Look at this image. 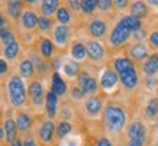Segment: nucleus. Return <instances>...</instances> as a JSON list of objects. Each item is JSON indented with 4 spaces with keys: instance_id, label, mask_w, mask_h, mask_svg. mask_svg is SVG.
Instances as JSON below:
<instances>
[{
    "instance_id": "f257e3e1",
    "label": "nucleus",
    "mask_w": 158,
    "mask_h": 146,
    "mask_svg": "<svg viewBox=\"0 0 158 146\" xmlns=\"http://www.w3.org/2000/svg\"><path fill=\"white\" fill-rule=\"evenodd\" d=\"M105 120L110 130L120 132L125 126L126 116H125L123 110L120 107H118V106H107L105 110Z\"/></svg>"
},
{
    "instance_id": "f03ea898",
    "label": "nucleus",
    "mask_w": 158,
    "mask_h": 146,
    "mask_svg": "<svg viewBox=\"0 0 158 146\" xmlns=\"http://www.w3.org/2000/svg\"><path fill=\"white\" fill-rule=\"evenodd\" d=\"M9 97L10 103L13 104L15 107H19L25 103L26 100V90H25L23 81L20 77H13L9 81Z\"/></svg>"
},
{
    "instance_id": "7ed1b4c3",
    "label": "nucleus",
    "mask_w": 158,
    "mask_h": 146,
    "mask_svg": "<svg viewBox=\"0 0 158 146\" xmlns=\"http://www.w3.org/2000/svg\"><path fill=\"white\" fill-rule=\"evenodd\" d=\"M129 35H131V30L122 22H119L115 26V29L112 30V33H110V42L113 45H122V43H125L128 41Z\"/></svg>"
},
{
    "instance_id": "20e7f679",
    "label": "nucleus",
    "mask_w": 158,
    "mask_h": 146,
    "mask_svg": "<svg viewBox=\"0 0 158 146\" xmlns=\"http://www.w3.org/2000/svg\"><path fill=\"white\" fill-rule=\"evenodd\" d=\"M145 127L141 122H135L132 123L128 129V135H129L131 142H138V143H142L144 145L145 142Z\"/></svg>"
},
{
    "instance_id": "39448f33",
    "label": "nucleus",
    "mask_w": 158,
    "mask_h": 146,
    "mask_svg": "<svg viewBox=\"0 0 158 146\" xmlns=\"http://www.w3.org/2000/svg\"><path fill=\"white\" fill-rule=\"evenodd\" d=\"M78 85H80V88L83 90V93L86 94V93H94L96 91V81L93 80L89 74H86V72H83V74H80V77H78Z\"/></svg>"
},
{
    "instance_id": "423d86ee",
    "label": "nucleus",
    "mask_w": 158,
    "mask_h": 146,
    "mask_svg": "<svg viewBox=\"0 0 158 146\" xmlns=\"http://www.w3.org/2000/svg\"><path fill=\"white\" fill-rule=\"evenodd\" d=\"M120 80H122V83H123L126 88H134L136 83H138V74H136L135 68H131V70L122 72L120 74Z\"/></svg>"
},
{
    "instance_id": "0eeeda50",
    "label": "nucleus",
    "mask_w": 158,
    "mask_h": 146,
    "mask_svg": "<svg viewBox=\"0 0 158 146\" xmlns=\"http://www.w3.org/2000/svg\"><path fill=\"white\" fill-rule=\"evenodd\" d=\"M29 94H31V99L34 101V104H39L42 101V95H44V90H42V85L41 83L35 81L31 84L29 87Z\"/></svg>"
},
{
    "instance_id": "6e6552de",
    "label": "nucleus",
    "mask_w": 158,
    "mask_h": 146,
    "mask_svg": "<svg viewBox=\"0 0 158 146\" xmlns=\"http://www.w3.org/2000/svg\"><path fill=\"white\" fill-rule=\"evenodd\" d=\"M87 54H89V57L91 58V59H94V61H97V59H102L103 58V48L100 47V43L97 42H89L87 43V48H86Z\"/></svg>"
},
{
    "instance_id": "1a4fd4ad",
    "label": "nucleus",
    "mask_w": 158,
    "mask_h": 146,
    "mask_svg": "<svg viewBox=\"0 0 158 146\" xmlns=\"http://www.w3.org/2000/svg\"><path fill=\"white\" fill-rule=\"evenodd\" d=\"M45 107L49 117H54L57 113V94H54L52 91H49L45 97Z\"/></svg>"
},
{
    "instance_id": "9d476101",
    "label": "nucleus",
    "mask_w": 158,
    "mask_h": 146,
    "mask_svg": "<svg viewBox=\"0 0 158 146\" xmlns=\"http://www.w3.org/2000/svg\"><path fill=\"white\" fill-rule=\"evenodd\" d=\"M52 135H54V123L52 122H45L39 130V137L42 142H51L52 139Z\"/></svg>"
},
{
    "instance_id": "9b49d317",
    "label": "nucleus",
    "mask_w": 158,
    "mask_h": 146,
    "mask_svg": "<svg viewBox=\"0 0 158 146\" xmlns=\"http://www.w3.org/2000/svg\"><path fill=\"white\" fill-rule=\"evenodd\" d=\"M102 87L103 88H112L115 87L116 83H118V75H116L113 71H105L103 75H102Z\"/></svg>"
},
{
    "instance_id": "f8f14e48",
    "label": "nucleus",
    "mask_w": 158,
    "mask_h": 146,
    "mask_svg": "<svg viewBox=\"0 0 158 146\" xmlns=\"http://www.w3.org/2000/svg\"><path fill=\"white\" fill-rule=\"evenodd\" d=\"M67 91V84L62 81V78L58 74H54L52 77V93L57 95H62L65 94Z\"/></svg>"
},
{
    "instance_id": "ddd939ff",
    "label": "nucleus",
    "mask_w": 158,
    "mask_h": 146,
    "mask_svg": "<svg viewBox=\"0 0 158 146\" xmlns=\"http://www.w3.org/2000/svg\"><path fill=\"white\" fill-rule=\"evenodd\" d=\"M89 30H90V33L93 35V36L100 38V36H103V35H105V32H106V25H105V22H102V20L96 19V20H93V22L90 23Z\"/></svg>"
},
{
    "instance_id": "4468645a",
    "label": "nucleus",
    "mask_w": 158,
    "mask_h": 146,
    "mask_svg": "<svg viewBox=\"0 0 158 146\" xmlns=\"http://www.w3.org/2000/svg\"><path fill=\"white\" fill-rule=\"evenodd\" d=\"M38 20L39 18H36V14L34 12H25L22 14V25L28 29H34L38 25Z\"/></svg>"
},
{
    "instance_id": "2eb2a0df",
    "label": "nucleus",
    "mask_w": 158,
    "mask_h": 146,
    "mask_svg": "<svg viewBox=\"0 0 158 146\" xmlns=\"http://www.w3.org/2000/svg\"><path fill=\"white\" fill-rule=\"evenodd\" d=\"M144 71L148 75H154L158 71V55H152L148 58V61L144 64Z\"/></svg>"
},
{
    "instance_id": "dca6fc26",
    "label": "nucleus",
    "mask_w": 158,
    "mask_h": 146,
    "mask_svg": "<svg viewBox=\"0 0 158 146\" xmlns=\"http://www.w3.org/2000/svg\"><path fill=\"white\" fill-rule=\"evenodd\" d=\"M145 14H147V6H145V3L135 2L134 5H132V7H131V16L139 19V18H144Z\"/></svg>"
},
{
    "instance_id": "f3484780",
    "label": "nucleus",
    "mask_w": 158,
    "mask_h": 146,
    "mask_svg": "<svg viewBox=\"0 0 158 146\" xmlns=\"http://www.w3.org/2000/svg\"><path fill=\"white\" fill-rule=\"evenodd\" d=\"M31 124H32V120H31V117H29L28 114H25V113L18 114V119H16V126H18L19 130H22V132L28 130L29 127H31Z\"/></svg>"
},
{
    "instance_id": "a211bd4d",
    "label": "nucleus",
    "mask_w": 158,
    "mask_h": 146,
    "mask_svg": "<svg viewBox=\"0 0 158 146\" xmlns=\"http://www.w3.org/2000/svg\"><path fill=\"white\" fill-rule=\"evenodd\" d=\"M120 22L129 29L131 32H134V30H139V29H141V20L136 19V18H134V16H125Z\"/></svg>"
},
{
    "instance_id": "6ab92c4d",
    "label": "nucleus",
    "mask_w": 158,
    "mask_h": 146,
    "mask_svg": "<svg viewBox=\"0 0 158 146\" xmlns=\"http://www.w3.org/2000/svg\"><path fill=\"white\" fill-rule=\"evenodd\" d=\"M131 68H134V65H132V61L128 59V58H119V59L115 61V70L118 71L119 74L131 70Z\"/></svg>"
},
{
    "instance_id": "aec40b11",
    "label": "nucleus",
    "mask_w": 158,
    "mask_h": 146,
    "mask_svg": "<svg viewBox=\"0 0 158 146\" xmlns=\"http://www.w3.org/2000/svg\"><path fill=\"white\" fill-rule=\"evenodd\" d=\"M86 108L87 112H90L91 114H97L102 110V101L97 97H91V99L87 100Z\"/></svg>"
},
{
    "instance_id": "412c9836",
    "label": "nucleus",
    "mask_w": 158,
    "mask_h": 146,
    "mask_svg": "<svg viewBox=\"0 0 158 146\" xmlns=\"http://www.w3.org/2000/svg\"><path fill=\"white\" fill-rule=\"evenodd\" d=\"M16 122L13 120H6L5 123V130H6V137L9 142H15V137H16Z\"/></svg>"
},
{
    "instance_id": "4be33fe9",
    "label": "nucleus",
    "mask_w": 158,
    "mask_h": 146,
    "mask_svg": "<svg viewBox=\"0 0 158 146\" xmlns=\"http://www.w3.org/2000/svg\"><path fill=\"white\" fill-rule=\"evenodd\" d=\"M131 55L135 58V59H144L147 57V48L142 43H136L131 48Z\"/></svg>"
},
{
    "instance_id": "5701e85b",
    "label": "nucleus",
    "mask_w": 158,
    "mask_h": 146,
    "mask_svg": "<svg viewBox=\"0 0 158 146\" xmlns=\"http://www.w3.org/2000/svg\"><path fill=\"white\" fill-rule=\"evenodd\" d=\"M67 38H68V28L67 26H58L57 29H55V41H57L58 43H61V45H64V43L67 42Z\"/></svg>"
},
{
    "instance_id": "b1692460",
    "label": "nucleus",
    "mask_w": 158,
    "mask_h": 146,
    "mask_svg": "<svg viewBox=\"0 0 158 146\" xmlns=\"http://www.w3.org/2000/svg\"><path fill=\"white\" fill-rule=\"evenodd\" d=\"M20 74L25 77V78H29V77H32V74H34V64L29 61V59H25V61L20 62Z\"/></svg>"
},
{
    "instance_id": "393cba45",
    "label": "nucleus",
    "mask_w": 158,
    "mask_h": 146,
    "mask_svg": "<svg viewBox=\"0 0 158 146\" xmlns=\"http://www.w3.org/2000/svg\"><path fill=\"white\" fill-rule=\"evenodd\" d=\"M58 7V2L57 0H47V2H44L42 3V12L44 14L47 16V14H52L55 12V9Z\"/></svg>"
},
{
    "instance_id": "a878e982",
    "label": "nucleus",
    "mask_w": 158,
    "mask_h": 146,
    "mask_svg": "<svg viewBox=\"0 0 158 146\" xmlns=\"http://www.w3.org/2000/svg\"><path fill=\"white\" fill-rule=\"evenodd\" d=\"M18 52H19V45L15 41L13 43H10L9 47H6L5 55H6V58H9V59H15V58L18 57Z\"/></svg>"
},
{
    "instance_id": "bb28decb",
    "label": "nucleus",
    "mask_w": 158,
    "mask_h": 146,
    "mask_svg": "<svg viewBox=\"0 0 158 146\" xmlns=\"http://www.w3.org/2000/svg\"><path fill=\"white\" fill-rule=\"evenodd\" d=\"M86 48H84V45L83 43H76L74 47H73L71 49V54L73 57L76 58V59H83V58L86 57Z\"/></svg>"
},
{
    "instance_id": "cd10ccee",
    "label": "nucleus",
    "mask_w": 158,
    "mask_h": 146,
    "mask_svg": "<svg viewBox=\"0 0 158 146\" xmlns=\"http://www.w3.org/2000/svg\"><path fill=\"white\" fill-rule=\"evenodd\" d=\"M9 14L13 19H18L20 16V2H9Z\"/></svg>"
},
{
    "instance_id": "c85d7f7f",
    "label": "nucleus",
    "mask_w": 158,
    "mask_h": 146,
    "mask_svg": "<svg viewBox=\"0 0 158 146\" xmlns=\"http://www.w3.org/2000/svg\"><path fill=\"white\" fill-rule=\"evenodd\" d=\"M41 54L44 57H51V54H52V42L49 39H42V42H41Z\"/></svg>"
},
{
    "instance_id": "c756f323",
    "label": "nucleus",
    "mask_w": 158,
    "mask_h": 146,
    "mask_svg": "<svg viewBox=\"0 0 158 146\" xmlns=\"http://www.w3.org/2000/svg\"><path fill=\"white\" fill-rule=\"evenodd\" d=\"M97 6H99V2H96V0H84V2H81V9L84 13H91Z\"/></svg>"
},
{
    "instance_id": "7c9ffc66",
    "label": "nucleus",
    "mask_w": 158,
    "mask_h": 146,
    "mask_svg": "<svg viewBox=\"0 0 158 146\" xmlns=\"http://www.w3.org/2000/svg\"><path fill=\"white\" fill-rule=\"evenodd\" d=\"M157 113H158V100L151 99L148 106H147V116H148V117H154Z\"/></svg>"
},
{
    "instance_id": "2f4dec72",
    "label": "nucleus",
    "mask_w": 158,
    "mask_h": 146,
    "mask_svg": "<svg viewBox=\"0 0 158 146\" xmlns=\"http://www.w3.org/2000/svg\"><path fill=\"white\" fill-rule=\"evenodd\" d=\"M57 19L60 23L65 25L70 22V13H68L67 9H64V7H60V9L57 10Z\"/></svg>"
},
{
    "instance_id": "473e14b6",
    "label": "nucleus",
    "mask_w": 158,
    "mask_h": 146,
    "mask_svg": "<svg viewBox=\"0 0 158 146\" xmlns=\"http://www.w3.org/2000/svg\"><path fill=\"white\" fill-rule=\"evenodd\" d=\"M71 132V124L67 122H61L60 123V126H58L57 129V133L60 137H64L65 135H68V133Z\"/></svg>"
},
{
    "instance_id": "72a5a7b5",
    "label": "nucleus",
    "mask_w": 158,
    "mask_h": 146,
    "mask_svg": "<svg viewBox=\"0 0 158 146\" xmlns=\"http://www.w3.org/2000/svg\"><path fill=\"white\" fill-rule=\"evenodd\" d=\"M0 38H2V42L5 43L6 47H9L10 43H13V42H15L13 33L9 32V30H5V29L2 30V36H0Z\"/></svg>"
},
{
    "instance_id": "f704fd0d",
    "label": "nucleus",
    "mask_w": 158,
    "mask_h": 146,
    "mask_svg": "<svg viewBox=\"0 0 158 146\" xmlns=\"http://www.w3.org/2000/svg\"><path fill=\"white\" fill-rule=\"evenodd\" d=\"M64 71H65V74L70 77H74L78 72V67H77V64H73V62H68V64H65L64 65Z\"/></svg>"
},
{
    "instance_id": "c9c22d12",
    "label": "nucleus",
    "mask_w": 158,
    "mask_h": 146,
    "mask_svg": "<svg viewBox=\"0 0 158 146\" xmlns=\"http://www.w3.org/2000/svg\"><path fill=\"white\" fill-rule=\"evenodd\" d=\"M38 26H39L41 30H48V28L51 26V22H49V19L47 18V16H44V18H39Z\"/></svg>"
},
{
    "instance_id": "e433bc0d",
    "label": "nucleus",
    "mask_w": 158,
    "mask_h": 146,
    "mask_svg": "<svg viewBox=\"0 0 158 146\" xmlns=\"http://www.w3.org/2000/svg\"><path fill=\"white\" fill-rule=\"evenodd\" d=\"M110 6H112V2L110 0H99V7L102 10H109Z\"/></svg>"
},
{
    "instance_id": "4c0bfd02",
    "label": "nucleus",
    "mask_w": 158,
    "mask_h": 146,
    "mask_svg": "<svg viewBox=\"0 0 158 146\" xmlns=\"http://www.w3.org/2000/svg\"><path fill=\"white\" fill-rule=\"evenodd\" d=\"M23 146H35V140H34V137L31 136V135L25 136V139H23Z\"/></svg>"
},
{
    "instance_id": "58836bf2",
    "label": "nucleus",
    "mask_w": 158,
    "mask_h": 146,
    "mask_svg": "<svg viewBox=\"0 0 158 146\" xmlns=\"http://www.w3.org/2000/svg\"><path fill=\"white\" fill-rule=\"evenodd\" d=\"M83 95H84V93H83V90L80 88V87H77V88L73 90V97H74V99H81Z\"/></svg>"
},
{
    "instance_id": "ea45409f",
    "label": "nucleus",
    "mask_w": 158,
    "mask_h": 146,
    "mask_svg": "<svg viewBox=\"0 0 158 146\" xmlns=\"http://www.w3.org/2000/svg\"><path fill=\"white\" fill-rule=\"evenodd\" d=\"M149 41L154 47H158V32H154L151 36H149Z\"/></svg>"
},
{
    "instance_id": "a19ab883",
    "label": "nucleus",
    "mask_w": 158,
    "mask_h": 146,
    "mask_svg": "<svg viewBox=\"0 0 158 146\" xmlns=\"http://www.w3.org/2000/svg\"><path fill=\"white\" fill-rule=\"evenodd\" d=\"M7 71V62L5 59H0V74H5Z\"/></svg>"
},
{
    "instance_id": "79ce46f5",
    "label": "nucleus",
    "mask_w": 158,
    "mask_h": 146,
    "mask_svg": "<svg viewBox=\"0 0 158 146\" xmlns=\"http://www.w3.org/2000/svg\"><path fill=\"white\" fill-rule=\"evenodd\" d=\"M70 6H71L74 10H78V9H81V2H76V0H73V2H70Z\"/></svg>"
},
{
    "instance_id": "37998d69",
    "label": "nucleus",
    "mask_w": 158,
    "mask_h": 146,
    "mask_svg": "<svg viewBox=\"0 0 158 146\" xmlns=\"http://www.w3.org/2000/svg\"><path fill=\"white\" fill-rule=\"evenodd\" d=\"M97 146H112V143L106 137H103V139H100V140L97 142Z\"/></svg>"
},
{
    "instance_id": "c03bdc74",
    "label": "nucleus",
    "mask_w": 158,
    "mask_h": 146,
    "mask_svg": "<svg viewBox=\"0 0 158 146\" xmlns=\"http://www.w3.org/2000/svg\"><path fill=\"white\" fill-rule=\"evenodd\" d=\"M115 5L119 7V9H123L125 6L128 5V2H125V0H118V2H115Z\"/></svg>"
},
{
    "instance_id": "a18cd8bd",
    "label": "nucleus",
    "mask_w": 158,
    "mask_h": 146,
    "mask_svg": "<svg viewBox=\"0 0 158 146\" xmlns=\"http://www.w3.org/2000/svg\"><path fill=\"white\" fill-rule=\"evenodd\" d=\"M154 85H155V81H154V77H149V78H148V87H149V88H151V90H152V87H154Z\"/></svg>"
},
{
    "instance_id": "49530a36",
    "label": "nucleus",
    "mask_w": 158,
    "mask_h": 146,
    "mask_svg": "<svg viewBox=\"0 0 158 146\" xmlns=\"http://www.w3.org/2000/svg\"><path fill=\"white\" fill-rule=\"evenodd\" d=\"M129 146H142V143H138V142H131Z\"/></svg>"
},
{
    "instance_id": "de8ad7c7",
    "label": "nucleus",
    "mask_w": 158,
    "mask_h": 146,
    "mask_svg": "<svg viewBox=\"0 0 158 146\" xmlns=\"http://www.w3.org/2000/svg\"><path fill=\"white\" fill-rule=\"evenodd\" d=\"M12 146H22V143H20L19 140H15L13 143H12Z\"/></svg>"
},
{
    "instance_id": "09e8293b",
    "label": "nucleus",
    "mask_w": 158,
    "mask_h": 146,
    "mask_svg": "<svg viewBox=\"0 0 158 146\" xmlns=\"http://www.w3.org/2000/svg\"><path fill=\"white\" fill-rule=\"evenodd\" d=\"M3 23H5V20H3V18H2V16H0V28H2V26H3Z\"/></svg>"
},
{
    "instance_id": "8fccbe9b",
    "label": "nucleus",
    "mask_w": 158,
    "mask_h": 146,
    "mask_svg": "<svg viewBox=\"0 0 158 146\" xmlns=\"http://www.w3.org/2000/svg\"><path fill=\"white\" fill-rule=\"evenodd\" d=\"M5 136V135H3V130H2V129H0V139H2V137Z\"/></svg>"
},
{
    "instance_id": "3c124183",
    "label": "nucleus",
    "mask_w": 158,
    "mask_h": 146,
    "mask_svg": "<svg viewBox=\"0 0 158 146\" xmlns=\"http://www.w3.org/2000/svg\"><path fill=\"white\" fill-rule=\"evenodd\" d=\"M151 3H152V5H158V0H152Z\"/></svg>"
}]
</instances>
